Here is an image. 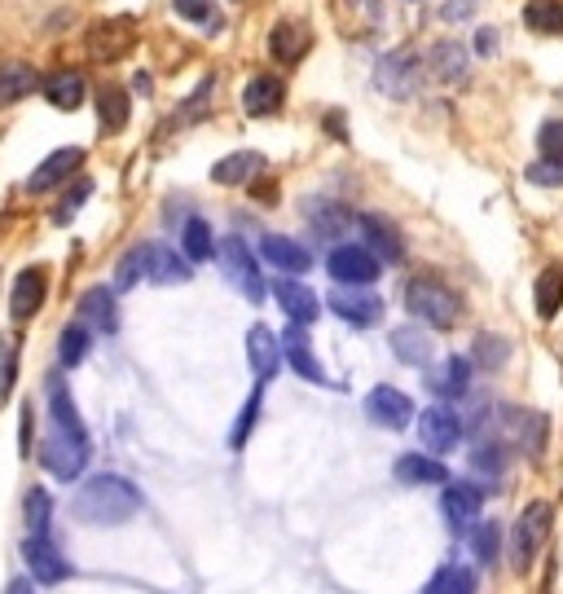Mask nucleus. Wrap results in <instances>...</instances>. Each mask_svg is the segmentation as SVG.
Masks as SVG:
<instances>
[{
  "instance_id": "f257e3e1",
  "label": "nucleus",
  "mask_w": 563,
  "mask_h": 594,
  "mask_svg": "<svg viewBox=\"0 0 563 594\" xmlns=\"http://www.w3.org/2000/svg\"><path fill=\"white\" fill-rule=\"evenodd\" d=\"M71 511L84 524L115 529V524H128L142 511V494L124 481V475H93V481H84V489L75 494Z\"/></svg>"
},
{
  "instance_id": "f03ea898",
  "label": "nucleus",
  "mask_w": 563,
  "mask_h": 594,
  "mask_svg": "<svg viewBox=\"0 0 563 594\" xmlns=\"http://www.w3.org/2000/svg\"><path fill=\"white\" fill-rule=\"evenodd\" d=\"M405 308H409L418 322L436 326V330L458 326V317H463V300L449 291L440 278H414V282L405 287Z\"/></svg>"
},
{
  "instance_id": "7ed1b4c3",
  "label": "nucleus",
  "mask_w": 563,
  "mask_h": 594,
  "mask_svg": "<svg viewBox=\"0 0 563 594\" xmlns=\"http://www.w3.org/2000/svg\"><path fill=\"white\" fill-rule=\"evenodd\" d=\"M550 520H554L550 502H533V507L519 511V520L511 529V568L515 572H528V563L537 559V550H541V542L550 533Z\"/></svg>"
},
{
  "instance_id": "20e7f679",
  "label": "nucleus",
  "mask_w": 563,
  "mask_h": 594,
  "mask_svg": "<svg viewBox=\"0 0 563 594\" xmlns=\"http://www.w3.org/2000/svg\"><path fill=\"white\" fill-rule=\"evenodd\" d=\"M40 462L49 475L58 481H75L88 462V436H75V432H62V427H49L45 445H40Z\"/></svg>"
},
{
  "instance_id": "39448f33",
  "label": "nucleus",
  "mask_w": 563,
  "mask_h": 594,
  "mask_svg": "<svg viewBox=\"0 0 563 594\" xmlns=\"http://www.w3.org/2000/svg\"><path fill=\"white\" fill-rule=\"evenodd\" d=\"M375 84H379L388 97H396V101H414L418 88H423V58H418L414 49L388 53V58L379 62V71H375Z\"/></svg>"
},
{
  "instance_id": "423d86ee",
  "label": "nucleus",
  "mask_w": 563,
  "mask_h": 594,
  "mask_svg": "<svg viewBox=\"0 0 563 594\" xmlns=\"http://www.w3.org/2000/svg\"><path fill=\"white\" fill-rule=\"evenodd\" d=\"M330 278L334 282H344V287H370L379 278V256L362 243H344V247H334L330 260H326Z\"/></svg>"
},
{
  "instance_id": "0eeeda50",
  "label": "nucleus",
  "mask_w": 563,
  "mask_h": 594,
  "mask_svg": "<svg viewBox=\"0 0 563 594\" xmlns=\"http://www.w3.org/2000/svg\"><path fill=\"white\" fill-rule=\"evenodd\" d=\"M220 265H224V274H230V282L252 300V304H260L265 300V282H260V269H256V256L247 252V243L243 238H224L220 243Z\"/></svg>"
},
{
  "instance_id": "6e6552de",
  "label": "nucleus",
  "mask_w": 563,
  "mask_h": 594,
  "mask_svg": "<svg viewBox=\"0 0 563 594\" xmlns=\"http://www.w3.org/2000/svg\"><path fill=\"white\" fill-rule=\"evenodd\" d=\"M133 45H137L133 19H106V23L88 27V58L93 62H120L124 53H133Z\"/></svg>"
},
{
  "instance_id": "1a4fd4ad",
  "label": "nucleus",
  "mask_w": 563,
  "mask_h": 594,
  "mask_svg": "<svg viewBox=\"0 0 563 594\" xmlns=\"http://www.w3.org/2000/svg\"><path fill=\"white\" fill-rule=\"evenodd\" d=\"M418 440H423L427 453L458 449V440H463V419L449 410V405H427L423 419H418Z\"/></svg>"
},
{
  "instance_id": "9d476101",
  "label": "nucleus",
  "mask_w": 563,
  "mask_h": 594,
  "mask_svg": "<svg viewBox=\"0 0 563 594\" xmlns=\"http://www.w3.org/2000/svg\"><path fill=\"white\" fill-rule=\"evenodd\" d=\"M326 304L334 308V317H344L348 326H375L383 317V300L375 291H366V287H344L340 282V287L330 291Z\"/></svg>"
},
{
  "instance_id": "9b49d317",
  "label": "nucleus",
  "mask_w": 563,
  "mask_h": 594,
  "mask_svg": "<svg viewBox=\"0 0 563 594\" xmlns=\"http://www.w3.org/2000/svg\"><path fill=\"white\" fill-rule=\"evenodd\" d=\"M23 559H27L32 577H36L40 585H58V581H66V577H71V563H66V559H62V550L49 542V533H27V542H23Z\"/></svg>"
},
{
  "instance_id": "f8f14e48",
  "label": "nucleus",
  "mask_w": 563,
  "mask_h": 594,
  "mask_svg": "<svg viewBox=\"0 0 563 594\" xmlns=\"http://www.w3.org/2000/svg\"><path fill=\"white\" fill-rule=\"evenodd\" d=\"M480 507H485V494H480L476 485H467V481H458V485H449V489H444V498H440L444 524H449V529H454L458 537L476 529V520H480Z\"/></svg>"
},
{
  "instance_id": "ddd939ff",
  "label": "nucleus",
  "mask_w": 563,
  "mask_h": 594,
  "mask_svg": "<svg viewBox=\"0 0 563 594\" xmlns=\"http://www.w3.org/2000/svg\"><path fill=\"white\" fill-rule=\"evenodd\" d=\"M45 295H49V274L36 265V269H23L14 278V291H10V317L23 326L32 322L40 308H45Z\"/></svg>"
},
{
  "instance_id": "4468645a",
  "label": "nucleus",
  "mask_w": 563,
  "mask_h": 594,
  "mask_svg": "<svg viewBox=\"0 0 563 594\" xmlns=\"http://www.w3.org/2000/svg\"><path fill=\"white\" fill-rule=\"evenodd\" d=\"M366 414H370V423H379V427H388V432H401V427H409L414 423V401L401 392V388H375L370 397H366Z\"/></svg>"
},
{
  "instance_id": "2eb2a0df",
  "label": "nucleus",
  "mask_w": 563,
  "mask_h": 594,
  "mask_svg": "<svg viewBox=\"0 0 563 594\" xmlns=\"http://www.w3.org/2000/svg\"><path fill=\"white\" fill-rule=\"evenodd\" d=\"M79 168H84V150H79V146H62V150H53V155L27 177V194H49L53 185L71 181Z\"/></svg>"
},
{
  "instance_id": "dca6fc26",
  "label": "nucleus",
  "mask_w": 563,
  "mask_h": 594,
  "mask_svg": "<svg viewBox=\"0 0 563 594\" xmlns=\"http://www.w3.org/2000/svg\"><path fill=\"white\" fill-rule=\"evenodd\" d=\"M142 256H146V278L159 282V287H176V282H189V278H194V274H189V260L176 256V252L163 247V243H146Z\"/></svg>"
},
{
  "instance_id": "f3484780",
  "label": "nucleus",
  "mask_w": 563,
  "mask_h": 594,
  "mask_svg": "<svg viewBox=\"0 0 563 594\" xmlns=\"http://www.w3.org/2000/svg\"><path fill=\"white\" fill-rule=\"evenodd\" d=\"M427 388L440 397V401H458L467 388H472V362H467V356H444V362L427 375Z\"/></svg>"
},
{
  "instance_id": "a211bd4d",
  "label": "nucleus",
  "mask_w": 563,
  "mask_h": 594,
  "mask_svg": "<svg viewBox=\"0 0 563 594\" xmlns=\"http://www.w3.org/2000/svg\"><path fill=\"white\" fill-rule=\"evenodd\" d=\"M282 356H286V362L295 366V375L299 379H308V384H330L326 379V371H321V362H317V356H313V348H308V335H304V326L295 322L291 330H282Z\"/></svg>"
},
{
  "instance_id": "6ab92c4d",
  "label": "nucleus",
  "mask_w": 563,
  "mask_h": 594,
  "mask_svg": "<svg viewBox=\"0 0 563 594\" xmlns=\"http://www.w3.org/2000/svg\"><path fill=\"white\" fill-rule=\"evenodd\" d=\"M467 62H472V53H467L458 40H440V45L427 49V71H431L436 80H444V84H463L467 71H472Z\"/></svg>"
},
{
  "instance_id": "aec40b11",
  "label": "nucleus",
  "mask_w": 563,
  "mask_h": 594,
  "mask_svg": "<svg viewBox=\"0 0 563 594\" xmlns=\"http://www.w3.org/2000/svg\"><path fill=\"white\" fill-rule=\"evenodd\" d=\"M40 88H45V101H49V106H58V110H79V106H84V97H88L84 75H79V71H71V66H62V71H53V75H45V80H40Z\"/></svg>"
},
{
  "instance_id": "412c9836",
  "label": "nucleus",
  "mask_w": 563,
  "mask_h": 594,
  "mask_svg": "<svg viewBox=\"0 0 563 594\" xmlns=\"http://www.w3.org/2000/svg\"><path fill=\"white\" fill-rule=\"evenodd\" d=\"M282 101H286V88H282V80H278V75H256V80H247V84H243V110H247L252 119L278 114V110H282Z\"/></svg>"
},
{
  "instance_id": "4be33fe9",
  "label": "nucleus",
  "mask_w": 563,
  "mask_h": 594,
  "mask_svg": "<svg viewBox=\"0 0 563 594\" xmlns=\"http://www.w3.org/2000/svg\"><path fill=\"white\" fill-rule=\"evenodd\" d=\"M273 295H278L282 313H286L291 322H299V326L317 322V313H321V300H317L304 282H295V278H278V282H273Z\"/></svg>"
},
{
  "instance_id": "5701e85b",
  "label": "nucleus",
  "mask_w": 563,
  "mask_h": 594,
  "mask_svg": "<svg viewBox=\"0 0 563 594\" xmlns=\"http://www.w3.org/2000/svg\"><path fill=\"white\" fill-rule=\"evenodd\" d=\"M260 252H265V260H269L273 269H282V274H291V278L313 269V256H308V247H304V243H295V238L269 233L265 243H260Z\"/></svg>"
},
{
  "instance_id": "b1692460",
  "label": "nucleus",
  "mask_w": 563,
  "mask_h": 594,
  "mask_svg": "<svg viewBox=\"0 0 563 594\" xmlns=\"http://www.w3.org/2000/svg\"><path fill=\"white\" fill-rule=\"evenodd\" d=\"M40 88V71L32 62H0V110L5 106H19L27 93Z\"/></svg>"
},
{
  "instance_id": "393cba45",
  "label": "nucleus",
  "mask_w": 563,
  "mask_h": 594,
  "mask_svg": "<svg viewBox=\"0 0 563 594\" xmlns=\"http://www.w3.org/2000/svg\"><path fill=\"white\" fill-rule=\"evenodd\" d=\"M357 225H362V233H366V243L375 247V256L379 260H401L405 256V243H401V233H396V225L392 220H383V216H375V211H366V216H357Z\"/></svg>"
},
{
  "instance_id": "a878e982",
  "label": "nucleus",
  "mask_w": 563,
  "mask_h": 594,
  "mask_svg": "<svg viewBox=\"0 0 563 594\" xmlns=\"http://www.w3.org/2000/svg\"><path fill=\"white\" fill-rule=\"evenodd\" d=\"M247 362H252V371H256L260 384L273 379V371H278V362H282V343L273 339L269 326H252V330H247Z\"/></svg>"
},
{
  "instance_id": "bb28decb",
  "label": "nucleus",
  "mask_w": 563,
  "mask_h": 594,
  "mask_svg": "<svg viewBox=\"0 0 563 594\" xmlns=\"http://www.w3.org/2000/svg\"><path fill=\"white\" fill-rule=\"evenodd\" d=\"M392 471H396L401 485H444V481H449L444 462L431 458V453H401Z\"/></svg>"
},
{
  "instance_id": "cd10ccee",
  "label": "nucleus",
  "mask_w": 563,
  "mask_h": 594,
  "mask_svg": "<svg viewBox=\"0 0 563 594\" xmlns=\"http://www.w3.org/2000/svg\"><path fill=\"white\" fill-rule=\"evenodd\" d=\"M260 172H265V155H256V150H238V155H224L220 163H211L216 185H247Z\"/></svg>"
},
{
  "instance_id": "c85d7f7f",
  "label": "nucleus",
  "mask_w": 563,
  "mask_h": 594,
  "mask_svg": "<svg viewBox=\"0 0 563 594\" xmlns=\"http://www.w3.org/2000/svg\"><path fill=\"white\" fill-rule=\"evenodd\" d=\"M308 45H313V36H308L299 23H278V27L269 32V58L282 62V66L299 62V58L308 53Z\"/></svg>"
},
{
  "instance_id": "c756f323",
  "label": "nucleus",
  "mask_w": 563,
  "mask_h": 594,
  "mask_svg": "<svg viewBox=\"0 0 563 594\" xmlns=\"http://www.w3.org/2000/svg\"><path fill=\"white\" fill-rule=\"evenodd\" d=\"M79 322L84 326H93V330H115L120 326V317H115V295H110L106 287H93V291H84L79 295Z\"/></svg>"
},
{
  "instance_id": "7c9ffc66",
  "label": "nucleus",
  "mask_w": 563,
  "mask_h": 594,
  "mask_svg": "<svg viewBox=\"0 0 563 594\" xmlns=\"http://www.w3.org/2000/svg\"><path fill=\"white\" fill-rule=\"evenodd\" d=\"M388 343H392V352L401 356L405 366H427V362H431V348H436L423 326H396V330L388 335Z\"/></svg>"
},
{
  "instance_id": "2f4dec72",
  "label": "nucleus",
  "mask_w": 563,
  "mask_h": 594,
  "mask_svg": "<svg viewBox=\"0 0 563 594\" xmlns=\"http://www.w3.org/2000/svg\"><path fill=\"white\" fill-rule=\"evenodd\" d=\"M128 93L120 88V84H106L101 93H97V119H101V129L106 133H124L128 129Z\"/></svg>"
},
{
  "instance_id": "473e14b6",
  "label": "nucleus",
  "mask_w": 563,
  "mask_h": 594,
  "mask_svg": "<svg viewBox=\"0 0 563 594\" xmlns=\"http://www.w3.org/2000/svg\"><path fill=\"white\" fill-rule=\"evenodd\" d=\"M423 594H476V572L467 563H444L427 585Z\"/></svg>"
},
{
  "instance_id": "72a5a7b5",
  "label": "nucleus",
  "mask_w": 563,
  "mask_h": 594,
  "mask_svg": "<svg viewBox=\"0 0 563 594\" xmlns=\"http://www.w3.org/2000/svg\"><path fill=\"white\" fill-rule=\"evenodd\" d=\"M524 23H528V32L563 36V0H528V5H524Z\"/></svg>"
},
{
  "instance_id": "f704fd0d",
  "label": "nucleus",
  "mask_w": 563,
  "mask_h": 594,
  "mask_svg": "<svg viewBox=\"0 0 563 594\" xmlns=\"http://www.w3.org/2000/svg\"><path fill=\"white\" fill-rule=\"evenodd\" d=\"M533 300H537V313H541L546 322L559 313V304H563V265H550V269H541L537 287H533Z\"/></svg>"
},
{
  "instance_id": "c9c22d12",
  "label": "nucleus",
  "mask_w": 563,
  "mask_h": 594,
  "mask_svg": "<svg viewBox=\"0 0 563 594\" xmlns=\"http://www.w3.org/2000/svg\"><path fill=\"white\" fill-rule=\"evenodd\" d=\"M181 247H185V260H211V252H216V243H211V225L203 220V216H189L185 220V229H181Z\"/></svg>"
},
{
  "instance_id": "e433bc0d",
  "label": "nucleus",
  "mask_w": 563,
  "mask_h": 594,
  "mask_svg": "<svg viewBox=\"0 0 563 594\" xmlns=\"http://www.w3.org/2000/svg\"><path fill=\"white\" fill-rule=\"evenodd\" d=\"M172 10H176V19L198 23V27L211 32V36L224 27V19H220V10H216V0H172Z\"/></svg>"
},
{
  "instance_id": "4c0bfd02",
  "label": "nucleus",
  "mask_w": 563,
  "mask_h": 594,
  "mask_svg": "<svg viewBox=\"0 0 563 594\" xmlns=\"http://www.w3.org/2000/svg\"><path fill=\"white\" fill-rule=\"evenodd\" d=\"M472 550H476L480 563H498V555H502V524H498V520H476V529H472Z\"/></svg>"
},
{
  "instance_id": "58836bf2",
  "label": "nucleus",
  "mask_w": 563,
  "mask_h": 594,
  "mask_svg": "<svg viewBox=\"0 0 563 594\" xmlns=\"http://www.w3.org/2000/svg\"><path fill=\"white\" fill-rule=\"evenodd\" d=\"M84 356H88V326L75 322V326H66V330L58 335V362H62V366H79Z\"/></svg>"
},
{
  "instance_id": "ea45409f",
  "label": "nucleus",
  "mask_w": 563,
  "mask_h": 594,
  "mask_svg": "<svg viewBox=\"0 0 563 594\" xmlns=\"http://www.w3.org/2000/svg\"><path fill=\"white\" fill-rule=\"evenodd\" d=\"M506 356H511V343H506L502 335H480V339H476V362H480L485 371L506 366Z\"/></svg>"
},
{
  "instance_id": "a19ab883",
  "label": "nucleus",
  "mask_w": 563,
  "mask_h": 594,
  "mask_svg": "<svg viewBox=\"0 0 563 594\" xmlns=\"http://www.w3.org/2000/svg\"><path fill=\"white\" fill-rule=\"evenodd\" d=\"M23 511H27V533H49V511H53V502H49L45 489H32L27 502H23Z\"/></svg>"
},
{
  "instance_id": "79ce46f5",
  "label": "nucleus",
  "mask_w": 563,
  "mask_h": 594,
  "mask_svg": "<svg viewBox=\"0 0 563 594\" xmlns=\"http://www.w3.org/2000/svg\"><path fill=\"white\" fill-rule=\"evenodd\" d=\"M308 220H313V225H317V229H321L326 238H334V233H344V229L353 225V216H348L344 207H330V203H321L317 211H308Z\"/></svg>"
},
{
  "instance_id": "37998d69",
  "label": "nucleus",
  "mask_w": 563,
  "mask_h": 594,
  "mask_svg": "<svg viewBox=\"0 0 563 594\" xmlns=\"http://www.w3.org/2000/svg\"><path fill=\"white\" fill-rule=\"evenodd\" d=\"M88 194H93V181H88V177H79V181H75V190H71V194L58 203V211H53V225H71V216L84 207V198H88Z\"/></svg>"
},
{
  "instance_id": "c03bdc74",
  "label": "nucleus",
  "mask_w": 563,
  "mask_h": 594,
  "mask_svg": "<svg viewBox=\"0 0 563 594\" xmlns=\"http://www.w3.org/2000/svg\"><path fill=\"white\" fill-rule=\"evenodd\" d=\"M14 371H19V343L5 339V343H0V401L14 392Z\"/></svg>"
},
{
  "instance_id": "a18cd8bd",
  "label": "nucleus",
  "mask_w": 563,
  "mask_h": 594,
  "mask_svg": "<svg viewBox=\"0 0 563 594\" xmlns=\"http://www.w3.org/2000/svg\"><path fill=\"white\" fill-rule=\"evenodd\" d=\"M137 278H146V256H142V247H133V252L120 260V269H115V287H120V291H128Z\"/></svg>"
},
{
  "instance_id": "49530a36",
  "label": "nucleus",
  "mask_w": 563,
  "mask_h": 594,
  "mask_svg": "<svg viewBox=\"0 0 563 594\" xmlns=\"http://www.w3.org/2000/svg\"><path fill=\"white\" fill-rule=\"evenodd\" d=\"M211 93H216V75H207V80H203V84H198V88L185 97V110L176 114L181 124H189V119H198V114L207 110V97H211Z\"/></svg>"
},
{
  "instance_id": "de8ad7c7",
  "label": "nucleus",
  "mask_w": 563,
  "mask_h": 594,
  "mask_svg": "<svg viewBox=\"0 0 563 594\" xmlns=\"http://www.w3.org/2000/svg\"><path fill=\"white\" fill-rule=\"evenodd\" d=\"M256 414H260V392H252V401L243 405V414H238V423H234V436H230L234 449L247 445V436H252V427H256Z\"/></svg>"
},
{
  "instance_id": "09e8293b",
  "label": "nucleus",
  "mask_w": 563,
  "mask_h": 594,
  "mask_svg": "<svg viewBox=\"0 0 563 594\" xmlns=\"http://www.w3.org/2000/svg\"><path fill=\"white\" fill-rule=\"evenodd\" d=\"M537 146H541V159L563 163V124H559V119H554V124H546V129H541Z\"/></svg>"
},
{
  "instance_id": "8fccbe9b",
  "label": "nucleus",
  "mask_w": 563,
  "mask_h": 594,
  "mask_svg": "<svg viewBox=\"0 0 563 594\" xmlns=\"http://www.w3.org/2000/svg\"><path fill=\"white\" fill-rule=\"evenodd\" d=\"M524 177H528L533 185H563V163H550V159H541V163H533Z\"/></svg>"
},
{
  "instance_id": "3c124183",
  "label": "nucleus",
  "mask_w": 563,
  "mask_h": 594,
  "mask_svg": "<svg viewBox=\"0 0 563 594\" xmlns=\"http://www.w3.org/2000/svg\"><path fill=\"white\" fill-rule=\"evenodd\" d=\"M472 10H476V0H449V5L440 10V19H444V23H458V19H467Z\"/></svg>"
},
{
  "instance_id": "603ef678",
  "label": "nucleus",
  "mask_w": 563,
  "mask_h": 594,
  "mask_svg": "<svg viewBox=\"0 0 563 594\" xmlns=\"http://www.w3.org/2000/svg\"><path fill=\"white\" fill-rule=\"evenodd\" d=\"M476 49H480V53H498V32H493V27H480Z\"/></svg>"
},
{
  "instance_id": "864d4df0",
  "label": "nucleus",
  "mask_w": 563,
  "mask_h": 594,
  "mask_svg": "<svg viewBox=\"0 0 563 594\" xmlns=\"http://www.w3.org/2000/svg\"><path fill=\"white\" fill-rule=\"evenodd\" d=\"M5 594H36V585H32L27 577H19V581H10V585H5Z\"/></svg>"
},
{
  "instance_id": "5fc2aeb1",
  "label": "nucleus",
  "mask_w": 563,
  "mask_h": 594,
  "mask_svg": "<svg viewBox=\"0 0 563 594\" xmlns=\"http://www.w3.org/2000/svg\"><path fill=\"white\" fill-rule=\"evenodd\" d=\"M326 129H330L334 137H340V142H344V119H340V114H330V119H326Z\"/></svg>"
}]
</instances>
